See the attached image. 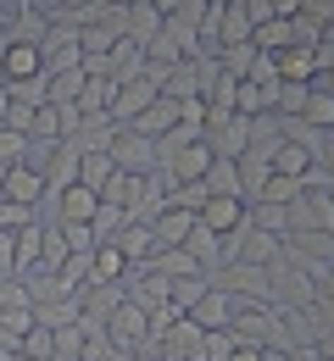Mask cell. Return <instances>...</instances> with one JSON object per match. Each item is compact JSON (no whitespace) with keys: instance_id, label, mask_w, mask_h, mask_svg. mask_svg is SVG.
Here are the masks:
<instances>
[{"instance_id":"cell-1","label":"cell","mask_w":334,"mask_h":361,"mask_svg":"<svg viewBox=\"0 0 334 361\" xmlns=\"http://www.w3.org/2000/svg\"><path fill=\"white\" fill-rule=\"evenodd\" d=\"M100 334H106V345L117 350V356H134V350H145L150 345V312L145 306H134L129 295L117 300V312L100 322Z\"/></svg>"},{"instance_id":"cell-2","label":"cell","mask_w":334,"mask_h":361,"mask_svg":"<svg viewBox=\"0 0 334 361\" xmlns=\"http://www.w3.org/2000/svg\"><path fill=\"white\" fill-rule=\"evenodd\" d=\"M106 156L117 161V173H156V139L134 134V128H117Z\"/></svg>"},{"instance_id":"cell-3","label":"cell","mask_w":334,"mask_h":361,"mask_svg":"<svg viewBox=\"0 0 334 361\" xmlns=\"http://www.w3.org/2000/svg\"><path fill=\"white\" fill-rule=\"evenodd\" d=\"M150 100H156V78H150V73H140V78H123V84H117V94H112V111H106V117L123 128V123H134V117H140Z\"/></svg>"},{"instance_id":"cell-4","label":"cell","mask_w":334,"mask_h":361,"mask_svg":"<svg viewBox=\"0 0 334 361\" xmlns=\"http://www.w3.org/2000/svg\"><path fill=\"white\" fill-rule=\"evenodd\" d=\"M245 212H251V206H245L239 195H206V206H201L195 217H201V228H212L217 239H229V233L245 228Z\"/></svg>"},{"instance_id":"cell-5","label":"cell","mask_w":334,"mask_h":361,"mask_svg":"<svg viewBox=\"0 0 334 361\" xmlns=\"http://www.w3.org/2000/svg\"><path fill=\"white\" fill-rule=\"evenodd\" d=\"M0 195L17 200V206H40V195H45V173L28 167V161H11V167H0Z\"/></svg>"},{"instance_id":"cell-6","label":"cell","mask_w":334,"mask_h":361,"mask_svg":"<svg viewBox=\"0 0 334 361\" xmlns=\"http://www.w3.org/2000/svg\"><path fill=\"white\" fill-rule=\"evenodd\" d=\"M201 334H206V328H195L190 317H173V322H167V334H162L150 350H156L162 361H195V350H201Z\"/></svg>"},{"instance_id":"cell-7","label":"cell","mask_w":334,"mask_h":361,"mask_svg":"<svg viewBox=\"0 0 334 361\" xmlns=\"http://www.w3.org/2000/svg\"><path fill=\"white\" fill-rule=\"evenodd\" d=\"M234 312H239V300L229 295V289H217V283H212V289H206V295H201L184 317H190L195 328H229V322H234Z\"/></svg>"},{"instance_id":"cell-8","label":"cell","mask_w":334,"mask_h":361,"mask_svg":"<svg viewBox=\"0 0 334 361\" xmlns=\"http://www.w3.org/2000/svg\"><path fill=\"white\" fill-rule=\"evenodd\" d=\"M190 228H195V212H184V206H173V200H167V206H162V212L150 217V233H156V245H162V250H173V245H184V239H190Z\"/></svg>"},{"instance_id":"cell-9","label":"cell","mask_w":334,"mask_h":361,"mask_svg":"<svg viewBox=\"0 0 334 361\" xmlns=\"http://www.w3.org/2000/svg\"><path fill=\"white\" fill-rule=\"evenodd\" d=\"M123 128H134V134H145V139L173 134V128H179V100H162V94H156L140 117H134V123H123Z\"/></svg>"},{"instance_id":"cell-10","label":"cell","mask_w":334,"mask_h":361,"mask_svg":"<svg viewBox=\"0 0 334 361\" xmlns=\"http://www.w3.org/2000/svg\"><path fill=\"white\" fill-rule=\"evenodd\" d=\"M268 167L285 173V178H306V173H312V145H301V139H279V145L268 150Z\"/></svg>"},{"instance_id":"cell-11","label":"cell","mask_w":334,"mask_h":361,"mask_svg":"<svg viewBox=\"0 0 334 361\" xmlns=\"http://www.w3.org/2000/svg\"><path fill=\"white\" fill-rule=\"evenodd\" d=\"M184 250L195 256V267L206 272V278H217V267H223V239H217L212 228H201V217H195L190 239H184Z\"/></svg>"},{"instance_id":"cell-12","label":"cell","mask_w":334,"mask_h":361,"mask_svg":"<svg viewBox=\"0 0 334 361\" xmlns=\"http://www.w3.org/2000/svg\"><path fill=\"white\" fill-rule=\"evenodd\" d=\"M112 245L129 256V267H134V262H150V256L162 250V245H156V233H150V223H134V217L117 228V239H112Z\"/></svg>"},{"instance_id":"cell-13","label":"cell","mask_w":334,"mask_h":361,"mask_svg":"<svg viewBox=\"0 0 334 361\" xmlns=\"http://www.w3.org/2000/svg\"><path fill=\"white\" fill-rule=\"evenodd\" d=\"M129 278V256L117 245H95L90 250V283H123Z\"/></svg>"},{"instance_id":"cell-14","label":"cell","mask_w":334,"mask_h":361,"mask_svg":"<svg viewBox=\"0 0 334 361\" xmlns=\"http://www.w3.org/2000/svg\"><path fill=\"white\" fill-rule=\"evenodd\" d=\"M273 67H279V78H285V84H312V78H318V61H312V50H301V45L273 50Z\"/></svg>"},{"instance_id":"cell-15","label":"cell","mask_w":334,"mask_h":361,"mask_svg":"<svg viewBox=\"0 0 334 361\" xmlns=\"http://www.w3.org/2000/svg\"><path fill=\"white\" fill-rule=\"evenodd\" d=\"M201 183H206V195H239V161L212 156V161H206V173H201ZM239 200H245V195H239Z\"/></svg>"},{"instance_id":"cell-16","label":"cell","mask_w":334,"mask_h":361,"mask_svg":"<svg viewBox=\"0 0 334 361\" xmlns=\"http://www.w3.org/2000/svg\"><path fill=\"white\" fill-rule=\"evenodd\" d=\"M117 178V161L106 156V150H78V183H90V189H106V183Z\"/></svg>"},{"instance_id":"cell-17","label":"cell","mask_w":334,"mask_h":361,"mask_svg":"<svg viewBox=\"0 0 334 361\" xmlns=\"http://www.w3.org/2000/svg\"><path fill=\"white\" fill-rule=\"evenodd\" d=\"M273 84H279V78H273ZM273 84H245V78H239L234 111L239 117H268V111H273Z\"/></svg>"},{"instance_id":"cell-18","label":"cell","mask_w":334,"mask_h":361,"mask_svg":"<svg viewBox=\"0 0 334 361\" xmlns=\"http://www.w3.org/2000/svg\"><path fill=\"white\" fill-rule=\"evenodd\" d=\"M251 45L268 50V56H273V50H290V45H295V28H290V17H268V23H256V28H251Z\"/></svg>"},{"instance_id":"cell-19","label":"cell","mask_w":334,"mask_h":361,"mask_svg":"<svg viewBox=\"0 0 334 361\" xmlns=\"http://www.w3.org/2000/svg\"><path fill=\"white\" fill-rule=\"evenodd\" d=\"M84 90V67H67V73H45V106H73Z\"/></svg>"},{"instance_id":"cell-20","label":"cell","mask_w":334,"mask_h":361,"mask_svg":"<svg viewBox=\"0 0 334 361\" xmlns=\"http://www.w3.org/2000/svg\"><path fill=\"white\" fill-rule=\"evenodd\" d=\"M301 123L318 128V134H329V128H334V94L312 84V90H306V106H301Z\"/></svg>"},{"instance_id":"cell-21","label":"cell","mask_w":334,"mask_h":361,"mask_svg":"<svg viewBox=\"0 0 334 361\" xmlns=\"http://www.w3.org/2000/svg\"><path fill=\"white\" fill-rule=\"evenodd\" d=\"M301 189H306V178L268 173V178H262V189H256V200H268V206H295V200H301Z\"/></svg>"},{"instance_id":"cell-22","label":"cell","mask_w":334,"mask_h":361,"mask_svg":"<svg viewBox=\"0 0 334 361\" xmlns=\"http://www.w3.org/2000/svg\"><path fill=\"white\" fill-rule=\"evenodd\" d=\"M67 256H73V250H67L61 228L50 223L45 233H40V262H34V272H61V267H67Z\"/></svg>"},{"instance_id":"cell-23","label":"cell","mask_w":334,"mask_h":361,"mask_svg":"<svg viewBox=\"0 0 334 361\" xmlns=\"http://www.w3.org/2000/svg\"><path fill=\"white\" fill-rule=\"evenodd\" d=\"M206 289H212V278H201V272H195V278H167V306H173V312H190Z\"/></svg>"},{"instance_id":"cell-24","label":"cell","mask_w":334,"mask_h":361,"mask_svg":"<svg viewBox=\"0 0 334 361\" xmlns=\"http://www.w3.org/2000/svg\"><path fill=\"white\" fill-rule=\"evenodd\" d=\"M17 356H23V361H50V356H56V334H50L45 322H34V328L17 339Z\"/></svg>"},{"instance_id":"cell-25","label":"cell","mask_w":334,"mask_h":361,"mask_svg":"<svg viewBox=\"0 0 334 361\" xmlns=\"http://www.w3.org/2000/svg\"><path fill=\"white\" fill-rule=\"evenodd\" d=\"M40 233H45V223L11 228V239H17V278H23V272H34V262H40Z\"/></svg>"},{"instance_id":"cell-26","label":"cell","mask_w":334,"mask_h":361,"mask_svg":"<svg viewBox=\"0 0 334 361\" xmlns=\"http://www.w3.org/2000/svg\"><path fill=\"white\" fill-rule=\"evenodd\" d=\"M123 223H129V212H123V206H106V200H100V206H95V217H90V233H95V245H112Z\"/></svg>"},{"instance_id":"cell-27","label":"cell","mask_w":334,"mask_h":361,"mask_svg":"<svg viewBox=\"0 0 334 361\" xmlns=\"http://www.w3.org/2000/svg\"><path fill=\"white\" fill-rule=\"evenodd\" d=\"M28 123H34V106L28 100H6L0 106V128H17V134L28 139Z\"/></svg>"},{"instance_id":"cell-28","label":"cell","mask_w":334,"mask_h":361,"mask_svg":"<svg viewBox=\"0 0 334 361\" xmlns=\"http://www.w3.org/2000/svg\"><path fill=\"white\" fill-rule=\"evenodd\" d=\"M56 228H61V239H67V250H73V256H90V250H95L90 223H56Z\"/></svg>"},{"instance_id":"cell-29","label":"cell","mask_w":334,"mask_h":361,"mask_svg":"<svg viewBox=\"0 0 334 361\" xmlns=\"http://www.w3.org/2000/svg\"><path fill=\"white\" fill-rule=\"evenodd\" d=\"M28 156V139L17 134V128H0V167H11V161H23Z\"/></svg>"},{"instance_id":"cell-30","label":"cell","mask_w":334,"mask_h":361,"mask_svg":"<svg viewBox=\"0 0 334 361\" xmlns=\"http://www.w3.org/2000/svg\"><path fill=\"white\" fill-rule=\"evenodd\" d=\"M28 223H34V206H17L0 195V228H28Z\"/></svg>"},{"instance_id":"cell-31","label":"cell","mask_w":334,"mask_h":361,"mask_svg":"<svg viewBox=\"0 0 334 361\" xmlns=\"http://www.w3.org/2000/svg\"><path fill=\"white\" fill-rule=\"evenodd\" d=\"M0 278H17V239H11V228H0Z\"/></svg>"},{"instance_id":"cell-32","label":"cell","mask_w":334,"mask_h":361,"mask_svg":"<svg viewBox=\"0 0 334 361\" xmlns=\"http://www.w3.org/2000/svg\"><path fill=\"white\" fill-rule=\"evenodd\" d=\"M301 11H306L318 28H329V23H334V0H301Z\"/></svg>"},{"instance_id":"cell-33","label":"cell","mask_w":334,"mask_h":361,"mask_svg":"<svg viewBox=\"0 0 334 361\" xmlns=\"http://www.w3.org/2000/svg\"><path fill=\"white\" fill-rule=\"evenodd\" d=\"M229 361H262V345H245V339H234V350H229Z\"/></svg>"},{"instance_id":"cell-34","label":"cell","mask_w":334,"mask_h":361,"mask_svg":"<svg viewBox=\"0 0 334 361\" xmlns=\"http://www.w3.org/2000/svg\"><path fill=\"white\" fill-rule=\"evenodd\" d=\"M268 11H273V17H295V11H301V0H268Z\"/></svg>"},{"instance_id":"cell-35","label":"cell","mask_w":334,"mask_h":361,"mask_svg":"<svg viewBox=\"0 0 334 361\" xmlns=\"http://www.w3.org/2000/svg\"><path fill=\"white\" fill-rule=\"evenodd\" d=\"M312 84H318V90H329V94H334V61H329V67H323V73H318V78H312Z\"/></svg>"}]
</instances>
